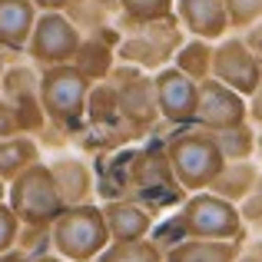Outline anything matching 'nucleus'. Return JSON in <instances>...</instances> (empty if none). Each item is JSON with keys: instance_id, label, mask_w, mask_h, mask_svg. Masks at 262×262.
<instances>
[{"instance_id": "f257e3e1", "label": "nucleus", "mask_w": 262, "mask_h": 262, "mask_svg": "<svg viewBox=\"0 0 262 262\" xmlns=\"http://www.w3.org/2000/svg\"><path fill=\"white\" fill-rule=\"evenodd\" d=\"M186 37H189V33L183 30L176 13L173 17H163V20L123 24L116 57H120V63H129V67H140V70H146V73H156V70L173 63L176 50L183 47Z\"/></svg>"}, {"instance_id": "f704fd0d", "label": "nucleus", "mask_w": 262, "mask_h": 262, "mask_svg": "<svg viewBox=\"0 0 262 262\" xmlns=\"http://www.w3.org/2000/svg\"><path fill=\"white\" fill-rule=\"evenodd\" d=\"M256 153H259V160H262V126H259V143H256Z\"/></svg>"}, {"instance_id": "393cba45", "label": "nucleus", "mask_w": 262, "mask_h": 262, "mask_svg": "<svg viewBox=\"0 0 262 262\" xmlns=\"http://www.w3.org/2000/svg\"><path fill=\"white\" fill-rule=\"evenodd\" d=\"M86 120L93 126H110V123H123L120 120V96H116L113 80H100L90 90V103H86Z\"/></svg>"}, {"instance_id": "9d476101", "label": "nucleus", "mask_w": 262, "mask_h": 262, "mask_svg": "<svg viewBox=\"0 0 262 262\" xmlns=\"http://www.w3.org/2000/svg\"><path fill=\"white\" fill-rule=\"evenodd\" d=\"M212 77L239 90L243 96H249L252 90L262 83V60L256 57L243 33H226L216 43V57H212Z\"/></svg>"}, {"instance_id": "4be33fe9", "label": "nucleus", "mask_w": 262, "mask_h": 262, "mask_svg": "<svg viewBox=\"0 0 262 262\" xmlns=\"http://www.w3.org/2000/svg\"><path fill=\"white\" fill-rule=\"evenodd\" d=\"M212 57H216V43L203 37H186L183 47L176 50L173 67H179L183 73H189L192 80L203 83L206 77H212Z\"/></svg>"}, {"instance_id": "a211bd4d", "label": "nucleus", "mask_w": 262, "mask_h": 262, "mask_svg": "<svg viewBox=\"0 0 262 262\" xmlns=\"http://www.w3.org/2000/svg\"><path fill=\"white\" fill-rule=\"evenodd\" d=\"M129 179L140 186L143 192H166V196H189V192L179 186V179L173 176V166L166 160V149L163 153H140L129 163Z\"/></svg>"}, {"instance_id": "ddd939ff", "label": "nucleus", "mask_w": 262, "mask_h": 262, "mask_svg": "<svg viewBox=\"0 0 262 262\" xmlns=\"http://www.w3.org/2000/svg\"><path fill=\"white\" fill-rule=\"evenodd\" d=\"M176 17L189 37L219 43L226 33H232L226 0H176Z\"/></svg>"}, {"instance_id": "423d86ee", "label": "nucleus", "mask_w": 262, "mask_h": 262, "mask_svg": "<svg viewBox=\"0 0 262 262\" xmlns=\"http://www.w3.org/2000/svg\"><path fill=\"white\" fill-rule=\"evenodd\" d=\"M166 160L173 166V176L179 179L186 192L209 189L219 169L226 166L223 149L216 146V136L209 129H183L166 143Z\"/></svg>"}, {"instance_id": "dca6fc26", "label": "nucleus", "mask_w": 262, "mask_h": 262, "mask_svg": "<svg viewBox=\"0 0 262 262\" xmlns=\"http://www.w3.org/2000/svg\"><path fill=\"white\" fill-rule=\"evenodd\" d=\"M103 216H106L110 236L113 243H126V239H146L153 232L156 216L146 206L133 203V199H110L103 203Z\"/></svg>"}, {"instance_id": "aec40b11", "label": "nucleus", "mask_w": 262, "mask_h": 262, "mask_svg": "<svg viewBox=\"0 0 262 262\" xmlns=\"http://www.w3.org/2000/svg\"><path fill=\"white\" fill-rule=\"evenodd\" d=\"M259 166L252 160H226V166L219 169V176L212 179L209 189L219 192V196L232 199V203H243L249 196V189L259 183Z\"/></svg>"}, {"instance_id": "c9c22d12", "label": "nucleus", "mask_w": 262, "mask_h": 262, "mask_svg": "<svg viewBox=\"0 0 262 262\" xmlns=\"http://www.w3.org/2000/svg\"><path fill=\"white\" fill-rule=\"evenodd\" d=\"M239 262H262V256H243Z\"/></svg>"}, {"instance_id": "f03ea898", "label": "nucleus", "mask_w": 262, "mask_h": 262, "mask_svg": "<svg viewBox=\"0 0 262 262\" xmlns=\"http://www.w3.org/2000/svg\"><path fill=\"white\" fill-rule=\"evenodd\" d=\"M173 229H179L183 239H239L246 236V219L239 212V203L212 189H199L183 199L173 216Z\"/></svg>"}, {"instance_id": "72a5a7b5", "label": "nucleus", "mask_w": 262, "mask_h": 262, "mask_svg": "<svg viewBox=\"0 0 262 262\" xmlns=\"http://www.w3.org/2000/svg\"><path fill=\"white\" fill-rule=\"evenodd\" d=\"M0 203H7V179H0Z\"/></svg>"}, {"instance_id": "0eeeda50", "label": "nucleus", "mask_w": 262, "mask_h": 262, "mask_svg": "<svg viewBox=\"0 0 262 262\" xmlns=\"http://www.w3.org/2000/svg\"><path fill=\"white\" fill-rule=\"evenodd\" d=\"M83 33L86 30L67 10H40L33 37L27 43V57L40 70L57 67V63H73L80 43H83Z\"/></svg>"}, {"instance_id": "bb28decb", "label": "nucleus", "mask_w": 262, "mask_h": 262, "mask_svg": "<svg viewBox=\"0 0 262 262\" xmlns=\"http://www.w3.org/2000/svg\"><path fill=\"white\" fill-rule=\"evenodd\" d=\"M232 30H249L252 24L262 20V0H226Z\"/></svg>"}, {"instance_id": "39448f33", "label": "nucleus", "mask_w": 262, "mask_h": 262, "mask_svg": "<svg viewBox=\"0 0 262 262\" xmlns=\"http://www.w3.org/2000/svg\"><path fill=\"white\" fill-rule=\"evenodd\" d=\"M7 203L20 216L24 226H53L60 212L67 209V199L60 192L57 179H53L50 163H33L20 176L7 183Z\"/></svg>"}, {"instance_id": "e433bc0d", "label": "nucleus", "mask_w": 262, "mask_h": 262, "mask_svg": "<svg viewBox=\"0 0 262 262\" xmlns=\"http://www.w3.org/2000/svg\"><path fill=\"white\" fill-rule=\"evenodd\" d=\"M4 70H7V63H4V50H0V80H4Z\"/></svg>"}, {"instance_id": "4468645a", "label": "nucleus", "mask_w": 262, "mask_h": 262, "mask_svg": "<svg viewBox=\"0 0 262 262\" xmlns=\"http://www.w3.org/2000/svg\"><path fill=\"white\" fill-rule=\"evenodd\" d=\"M116 47H120V30L103 24V27H96V30L83 33V43H80L73 63H77L93 83L110 80V73L116 70V60H120L116 57Z\"/></svg>"}, {"instance_id": "6e6552de", "label": "nucleus", "mask_w": 262, "mask_h": 262, "mask_svg": "<svg viewBox=\"0 0 262 262\" xmlns=\"http://www.w3.org/2000/svg\"><path fill=\"white\" fill-rule=\"evenodd\" d=\"M120 96V120L129 133H149L160 116V103H156V86H153V73L140 70V67L120 63L110 73Z\"/></svg>"}, {"instance_id": "7ed1b4c3", "label": "nucleus", "mask_w": 262, "mask_h": 262, "mask_svg": "<svg viewBox=\"0 0 262 262\" xmlns=\"http://www.w3.org/2000/svg\"><path fill=\"white\" fill-rule=\"evenodd\" d=\"M90 90H93V80H90L77 63H57V67L40 70L43 113L53 126L67 129V133H73V129L86 120Z\"/></svg>"}, {"instance_id": "c85d7f7f", "label": "nucleus", "mask_w": 262, "mask_h": 262, "mask_svg": "<svg viewBox=\"0 0 262 262\" xmlns=\"http://www.w3.org/2000/svg\"><path fill=\"white\" fill-rule=\"evenodd\" d=\"M239 212H243L246 226H256V229H262V176H259V183L249 189V196L239 203Z\"/></svg>"}, {"instance_id": "6ab92c4d", "label": "nucleus", "mask_w": 262, "mask_h": 262, "mask_svg": "<svg viewBox=\"0 0 262 262\" xmlns=\"http://www.w3.org/2000/svg\"><path fill=\"white\" fill-rule=\"evenodd\" d=\"M50 169H53V179H57L67 206L93 203L96 179H93V169H90L86 160H80V156H57V160L50 163Z\"/></svg>"}, {"instance_id": "b1692460", "label": "nucleus", "mask_w": 262, "mask_h": 262, "mask_svg": "<svg viewBox=\"0 0 262 262\" xmlns=\"http://www.w3.org/2000/svg\"><path fill=\"white\" fill-rule=\"evenodd\" d=\"M93 262H166V249L156 239H126V243H110Z\"/></svg>"}, {"instance_id": "cd10ccee", "label": "nucleus", "mask_w": 262, "mask_h": 262, "mask_svg": "<svg viewBox=\"0 0 262 262\" xmlns=\"http://www.w3.org/2000/svg\"><path fill=\"white\" fill-rule=\"evenodd\" d=\"M20 229H24V223H20V216L13 212V206L10 203H0V256H4L7 249L17 246Z\"/></svg>"}, {"instance_id": "2f4dec72", "label": "nucleus", "mask_w": 262, "mask_h": 262, "mask_svg": "<svg viewBox=\"0 0 262 262\" xmlns=\"http://www.w3.org/2000/svg\"><path fill=\"white\" fill-rule=\"evenodd\" d=\"M40 10H70L73 0H33Z\"/></svg>"}, {"instance_id": "2eb2a0df", "label": "nucleus", "mask_w": 262, "mask_h": 262, "mask_svg": "<svg viewBox=\"0 0 262 262\" xmlns=\"http://www.w3.org/2000/svg\"><path fill=\"white\" fill-rule=\"evenodd\" d=\"M40 7L33 0H0V50L27 53Z\"/></svg>"}, {"instance_id": "f3484780", "label": "nucleus", "mask_w": 262, "mask_h": 262, "mask_svg": "<svg viewBox=\"0 0 262 262\" xmlns=\"http://www.w3.org/2000/svg\"><path fill=\"white\" fill-rule=\"evenodd\" d=\"M243 243L246 236L239 239H179L166 249V262H239L243 259Z\"/></svg>"}, {"instance_id": "5701e85b", "label": "nucleus", "mask_w": 262, "mask_h": 262, "mask_svg": "<svg viewBox=\"0 0 262 262\" xmlns=\"http://www.w3.org/2000/svg\"><path fill=\"white\" fill-rule=\"evenodd\" d=\"M216 146L223 149L226 160H252L256 156V143H259V126L249 120L236 123V126L216 129Z\"/></svg>"}, {"instance_id": "412c9836", "label": "nucleus", "mask_w": 262, "mask_h": 262, "mask_svg": "<svg viewBox=\"0 0 262 262\" xmlns=\"http://www.w3.org/2000/svg\"><path fill=\"white\" fill-rule=\"evenodd\" d=\"M33 163H40V143L30 133H17V136L0 140V179L10 183L13 176H20Z\"/></svg>"}, {"instance_id": "a878e982", "label": "nucleus", "mask_w": 262, "mask_h": 262, "mask_svg": "<svg viewBox=\"0 0 262 262\" xmlns=\"http://www.w3.org/2000/svg\"><path fill=\"white\" fill-rule=\"evenodd\" d=\"M116 13L123 17V24L163 20L176 13V0H116Z\"/></svg>"}, {"instance_id": "7c9ffc66", "label": "nucleus", "mask_w": 262, "mask_h": 262, "mask_svg": "<svg viewBox=\"0 0 262 262\" xmlns=\"http://www.w3.org/2000/svg\"><path fill=\"white\" fill-rule=\"evenodd\" d=\"M243 37H246V43L256 50V57L262 60V20H259V24H252L249 30H243Z\"/></svg>"}, {"instance_id": "f8f14e48", "label": "nucleus", "mask_w": 262, "mask_h": 262, "mask_svg": "<svg viewBox=\"0 0 262 262\" xmlns=\"http://www.w3.org/2000/svg\"><path fill=\"white\" fill-rule=\"evenodd\" d=\"M249 120V100H246L239 90H232L229 83L216 77H206L199 83V110H196V126L209 129H226L236 126V123Z\"/></svg>"}, {"instance_id": "473e14b6", "label": "nucleus", "mask_w": 262, "mask_h": 262, "mask_svg": "<svg viewBox=\"0 0 262 262\" xmlns=\"http://www.w3.org/2000/svg\"><path fill=\"white\" fill-rule=\"evenodd\" d=\"M30 262H70V259H63L60 252H53V256H50V252H43V256H37V259H30Z\"/></svg>"}, {"instance_id": "20e7f679", "label": "nucleus", "mask_w": 262, "mask_h": 262, "mask_svg": "<svg viewBox=\"0 0 262 262\" xmlns=\"http://www.w3.org/2000/svg\"><path fill=\"white\" fill-rule=\"evenodd\" d=\"M50 232H53V252H60L70 262H93L113 243L100 203L67 206L60 219L50 226Z\"/></svg>"}, {"instance_id": "c756f323", "label": "nucleus", "mask_w": 262, "mask_h": 262, "mask_svg": "<svg viewBox=\"0 0 262 262\" xmlns=\"http://www.w3.org/2000/svg\"><path fill=\"white\" fill-rule=\"evenodd\" d=\"M246 100H249V123H256V126H262V83L252 90L249 96H246Z\"/></svg>"}, {"instance_id": "1a4fd4ad", "label": "nucleus", "mask_w": 262, "mask_h": 262, "mask_svg": "<svg viewBox=\"0 0 262 262\" xmlns=\"http://www.w3.org/2000/svg\"><path fill=\"white\" fill-rule=\"evenodd\" d=\"M0 100L10 106L20 133H40L47 126L43 100H40V67L37 63H17L7 67L0 80Z\"/></svg>"}, {"instance_id": "9b49d317", "label": "nucleus", "mask_w": 262, "mask_h": 262, "mask_svg": "<svg viewBox=\"0 0 262 262\" xmlns=\"http://www.w3.org/2000/svg\"><path fill=\"white\" fill-rule=\"evenodd\" d=\"M156 86V103H160V116L169 126H189L196 123L199 110V80H192L189 73H183L179 67H163L153 73Z\"/></svg>"}]
</instances>
